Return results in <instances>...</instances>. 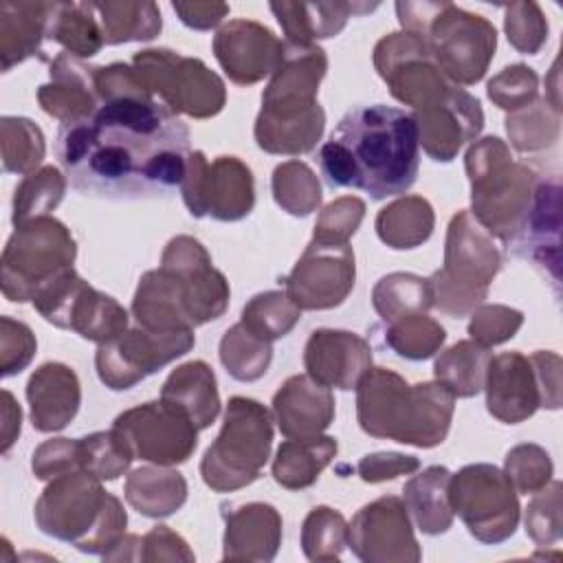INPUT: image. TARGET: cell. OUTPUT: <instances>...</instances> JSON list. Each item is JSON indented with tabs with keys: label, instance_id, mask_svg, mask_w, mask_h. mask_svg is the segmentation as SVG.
<instances>
[{
	"label": "cell",
	"instance_id": "6da1fadb",
	"mask_svg": "<svg viewBox=\"0 0 563 563\" xmlns=\"http://www.w3.org/2000/svg\"><path fill=\"white\" fill-rule=\"evenodd\" d=\"M55 154L70 185L110 200L156 198L180 187L189 128L156 97H121L62 123Z\"/></svg>",
	"mask_w": 563,
	"mask_h": 563
},
{
	"label": "cell",
	"instance_id": "7a4b0ae2",
	"mask_svg": "<svg viewBox=\"0 0 563 563\" xmlns=\"http://www.w3.org/2000/svg\"><path fill=\"white\" fill-rule=\"evenodd\" d=\"M420 143L409 112L385 103L352 108L319 150L330 187H352L374 200L405 194L418 176Z\"/></svg>",
	"mask_w": 563,
	"mask_h": 563
},
{
	"label": "cell",
	"instance_id": "3957f363",
	"mask_svg": "<svg viewBox=\"0 0 563 563\" xmlns=\"http://www.w3.org/2000/svg\"><path fill=\"white\" fill-rule=\"evenodd\" d=\"M455 411V396L438 380L409 385L387 367H369L356 385L358 427L380 440L418 449L444 442Z\"/></svg>",
	"mask_w": 563,
	"mask_h": 563
},
{
	"label": "cell",
	"instance_id": "277c9868",
	"mask_svg": "<svg viewBox=\"0 0 563 563\" xmlns=\"http://www.w3.org/2000/svg\"><path fill=\"white\" fill-rule=\"evenodd\" d=\"M37 528L79 552L103 556L123 534L128 515L121 501L86 471H70L48 479L35 501Z\"/></svg>",
	"mask_w": 563,
	"mask_h": 563
},
{
	"label": "cell",
	"instance_id": "5b68a950",
	"mask_svg": "<svg viewBox=\"0 0 563 563\" xmlns=\"http://www.w3.org/2000/svg\"><path fill=\"white\" fill-rule=\"evenodd\" d=\"M464 167L471 183L473 218L499 242L512 246L532 209L539 174L512 158L497 136L473 141Z\"/></svg>",
	"mask_w": 563,
	"mask_h": 563
},
{
	"label": "cell",
	"instance_id": "8992f818",
	"mask_svg": "<svg viewBox=\"0 0 563 563\" xmlns=\"http://www.w3.org/2000/svg\"><path fill=\"white\" fill-rule=\"evenodd\" d=\"M501 260L495 238L471 211H457L446 229L444 264L427 277L431 308L449 317L473 312L486 299L488 286L501 268Z\"/></svg>",
	"mask_w": 563,
	"mask_h": 563
},
{
	"label": "cell",
	"instance_id": "52a82bcc",
	"mask_svg": "<svg viewBox=\"0 0 563 563\" xmlns=\"http://www.w3.org/2000/svg\"><path fill=\"white\" fill-rule=\"evenodd\" d=\"M273 413L257 400L233 396L222 429L200 460L202 482L216 493L253 484L271 457Z\"/></svg>",
	"mask_w": 563,
	"mask_h": 563
},
{
	"label": "cell",
	"instance_id": "ba28073f",
	"mask_svg": "<svg viewBox=\"0 0 563 563\" xmlns=\"http://www.w3.org/2000/svg\"><path fill=\"white\" fill-rule=\"evenodd\" d=\"M77 244L57 218L42 216L15 224L2 251V295L9 301H31L35 290L73 268Z\"/></svg>",
	"mask_w": 563,
	"mask_h": 563
},
{
	"label": "cell",
	"instance_id": "9c48e42d",
	"mask_svg": "<svg viewBox=\"0 0 563 563\" xmlns=\"http://www.w3.org/2000/svg\"><path fill=\"white\" fill-rule=\"evenodd\" d=\"M132 68L174 114L209 119L224 108V81L198 57H185L169 48H145L132 57Z\"/></svg>",
	"mask_w": 563,
	"mask_h": 563
},
{
	"label": "cell",
	"instance_id": "30bf717a",
	"mask_svg": "<svg viewBox=\"0 0 563 563\" xmlns=\"http://www.w3.org/2000/svg\"><path fill=\"white\" fill-rule=\"evenodd\" d=\"M508 475L495 464H466L449 479V506L479 543H504L519 523V499Z\"/></svg>",
	"mask_w": 563,
	"mask_h": 563
},
{
	"label": "cell",
	"instance_id": "8fae6325",
	"mask_svg": "<svg viewBox=\"0 0 563 563\" xmlns=\"http://www.w3.org/2000/svg\"><path fill=\"white\" fill-rule=\"evenodd\" d=\"M420 40H424L433 62L455 86L477 84L497 48L493 22L453 2L438 4Z\"/></svg>",
	"mask_w": 563,
	"mask_h": 563
},
{
	"label": "cell",
	"instance_id": "7c38bea8",
	"mask_svg": "<svg viewBox=\"0 0 563 563\" xmlns=\"http://www.w3.org/2000/svg\"><path fill=\"white\" fill-rule=\"evenodd\" d=\"M31 303L48 323L73 330L95 343H103L128 330L125 308L114 297L92 288L75 268L40 286Z\"/></svg>",
	"mask_w": 563,
	"mask_h": 563
},
{
	"label": "cell",
	"instance_id": "4fadbf2b",
	"mask_svg": "<svg viewBox=\"0 0 563 563\" xmlns=\"http://www.w3.org/2000/svg\"><path fill=\"white\" fill-rule=\"evenodd\" d=\"M180 194L194 218L211 216L220 222H238L255 205L251 169L238 156H218L209 163L200 150L187 156Z\"/></svg>",
	"mask_w": 563,
	"mask_h": 563
},
{
	"label": "cell",
	"instance_id": "5bb4252c",
	"mask_svg": "<svg viewBox=\"0 0 563 563\" xmlns=\"http://www.w3.org/2000/svg\"><path fill=\"white\" fill-rule=\"evenodd\" d=\"M194 343V330L158 332L141 325L128 328L114 339L99 343L95 354L97 376L114 391L130 389L150 374L187 354Z\"/></svg>",
	"mask_w": 563,
	"mask_h": 563
},
{
	"label": "cell",
	"instance_id": "9a60e30c",
	"mask_svg": "<svg viewBox=\"0 0 563 563\" xmlns=\"http://www.w3.org/2000/svg\"><path fill=\"white\" fill-rule=\"evenodd\" d=\"M325 70L328 57L321 46L286 42L282 64L262 92V108L255 123L288 125L323 117L325 112L317 101V92Z\"/></svg>",
	"mask_w": 563,
	"mask_h": 563
},
{
	"label": "cell",
	"instance_id": "2e32d148",
	"mask_svg": "<svg viewBox=\"0 0 563 563\" xmlns=\"http://www.w3.org/2000/svg\"><path fill=\"white\" fill-rule=\"evenodd\" d=\"M112 429L121 435L134 460L161 466L187 462L198 446L196 424L161 398L125 409L114 418Z\"/></svg>",
	"mask_w": 563,
	"mask_h": 563
},
{
	"label": "cell",
	"instance_id": "e0dca14e",
	"mask_svg": "<svg viewBox=\"0 0 563 563\" xmlns=\"http://www.w3.org/2000/svg\"><path fill=\"white\" fill-rule=\"evenodd\" d=\"M374 68L394 99L413 112L440 101L455 84L438 68L424 40L400 31L389 33L374 46Z\"/></svg>",
	"mask_w": 563,
	"mask_h": 563
},
{
	"label": "cell",
	"instance_id": "ac0fdd59",
	"mask_svg": "<svg viewBox=\"0 0 563 563\" xmlns=\"http://www.w3.org/2000/svg\"><path fill=\"white\" fill-rule=\"evenodd\" d=\"M158 268L172 277L194 328L220 319L229 308V282L211 264V255L196 238H172L163 251Z\"/></svg>",
	"mask_w": 563,
	"mask_h": 563
},
{
	"label": "cell",
	"instance_id": "d6986e66",
	"mask_svg": "<svg viewBox=\"0 0 563 563\" xmlns=\"http://www.w3.org/2000/svg\"><path fill=\"white\" fill-rule=\"evenodd\" d=\"M356 264L352 246L310 240L292 271L284 277V292L301 310H330L354 288Z\"/></svg>",
	"mask_w": 563,
	"mask_h": 563
},
{
	"label": "cell",
	"instance_id": "ffe728a7",
	"mask_svg": "<svg viewBox=\"0 0 563 563\" xmlns=\"http://www.w3.org/2000/svg\"><path fill=\"white\" fill-rule=\"evenodd\" d=\"M347 545L365 563H418L422 559L407 506L396 495L378 497L352 517Z\"/></svg>",
	"mask_w": 563,
	"mask_h": 563
},
{
	"label": "cell",
	"instance_id": "44dd1931",
	"mask_svg": "<svg viewBox=\"0 0 563 563\" xmlns=\"http://www.w3.org/2000/svg\"><path fill=\"white\" fill-rule=\"evenodd\" d=\"M286 42L268 26L253 20H229L213 35V55L227 77L238 86H251L273 75L282 64Z\"/></svg>",
	"mask_w": 563,
	"mask_h": 563
},
{
	"label": "cell",
	"instance_id": "7402d4cb",
	"mask_svg": "<svg viewBox=\"0 0 563 563\" xmlns=\"http://www.w3.org/2000/svg\"><path fill=\"white\" fill-rule=\"evenodd\" d=\"M418 143L438 163H451L464 143L475 141L484 128V112L471 92L453 86L440 101L416 110Z\"/></svg>",
	"mask_w": 563,
	"mask_h": 563
},
{
	"label": "cell",
	"instance_id": "603a6c76",
	"mask_svg": "<svg viewBox=\"0 0 563 563\" xmlns=\"http://www.w3.org/2000/svg\"><path fill=\"white\" fill-rule=\"evenodd\" d=\"M303 367L319 385L350 391L372 367V347L356 332L319 328L306 341Z\"/></svg>",
	"mask_w": 563,
	"mask_h": 563
},
{
	"label": "cell",
	"instance_id": "cb8c5ba5",
	"mask_svg": "<svg viewBox=\"0 0 563 563\" xmlns=\"http://www.w3.org/2000/svg\"><path fill=\"white\" fill-rule=\"evenodd\" d=\"M515 253L530 260L559 292L561 284V183L559 176H541L532 209L521 235L512 244Z\"/></svg>",
	"mask_w": 563,
	"mask_h": 563
},
{
	"label": "cell",
	"instance_id": "d4e9b609",
	"mask_svg": "<svg viewBox=\"0 0 563 563\" xmlns=\"http://www.w3.org/2000/svg\"><path fill=\"white\" fill-rule=\"evenodd\" d=\"M486 409L506 424L528 420L541 407V389L530 356L521 352H501L490 356L486 380Z\"/></svg>",
	"mask_w": 563,
	"mask_h": 563
},
{
	"label": "cell",
	"instance_id": "484cf974",
	"mask_svg": "<svg viewBox=\"0 0 563 563\" xmlns=\"http://www.w3.org/2000/svg\"><path fill=\"white\" fill-rule=\"evenodd\" d=\"M273 422L286 440H312L334 420V396L308 374H295L273 396Z\"/></svg>",
	"mask_w": 563,
	"mask_h": 563
},
{
	"label": "cell",
	"instance_id": "4316f807",
	"mask_svg": "<svg viewBox=\"0 0 563 563\" xmlns=\"http://www.w3.org/2000/svg\"><path fill=\"white\" fill-rule=\"evenodd\" d=\"M282 545V515L264 501L224 510V561H273Z\"/></svg>",
	"mask_w": 563,
	"mask_h": 563
},
{
	"label": "cell",
	"instance_id": "83f0119b",
	"mask_svg": "<svg viewBox=\"0 0 563 563\" xmlns=\"http://www.w3.org/2000/svg\"><path fill=\"white\" fill-rule=\"evenodd\" d=\"M48 73L51 81L37 88V101L46 114L62 123H75L99 108L95 66H88L64 51L51 62Z\"/></svg>",
	"mask_w": 563,
	"mask_h": 563
},
{
	"label": "cell",
	"instance_id": "f1b7e54d",
	"mask_svg": "<svg viewBox=\"0 0 563 563\" xmlns=\"http://www.w3.org/2000/svg\"><path fill=\"white\" fill-rule=\"evenodd\" d=\"M31 424L42 433H55L68 427L81 405V385L73 367L64 363L40 365L26 383Z\"/></svg>",
	"mask_w": 563,
	"mask_h": 563
},
{
	"label": "cell",
	"instance_id": "f546056e",
	"mask_svg": "<svg viewBox=\"0 0 563 563\" xmlns=\"http://www.w3.org/2000/svg\"><path fill=\"white\" fill-rule=\"evenodd\" d=\"M286 42L310 46L314 40L334 37L347 24V18L374 11L378 2H271Z\"/></svg>",
	"mask_w": 563,
	"mask_h": 563
},
{
	"label": "cell",
	"instance_id": "4dcf8cb0",
	"mask_svg": "<svg viewBox=\"0 0 563 563\" xmlns=\"http://www.w3.org/2000/svg\"><path fill=\"white\" fill-rule=\"evenodd\" d=\"M161 400L180 409L198 431L213 424L220 413V394L213 369L205 361L178 365L161 387Z\"/></svg>",
	"mask_w": 563,
	"mask_h": 563
},
{
	"label": "cell",
	"instance_id": "1f68e13d",
	"mask_svg": "<svg viewBox=\"0 0 563 563\" xmlns=\"http://www.w3.org/2000/svg\"><path fill=\"white\" fill-rule=\"evenodd\" d=\"M51 2H0V66L9 73L31 55L40 53L46 37Z\"/></svg>",
	"mask_w": 563,
	"mask_h": 563
},
{
	"label": "cell",
	"instance_id": "d6a6232c",
	"mask_svg": "<svg viewBox=\"0 0 563 563\" xmlns=\"http://www.w3.org/2000/svg\"><path fill=\"white\" fill-rule=\"evenodd\" d=\"M123 495L143 517L161 519L174 515L185 504L187 482L169 466H139L128 475Z\"/></svg>",
	"mask_w": 563,
	"mask_h": 563
},
{
	"label": "cell",
	"instance_id": "836d02e7",
	"mask_svg": "<svg viewBox=\"0 0 563 563\" xmlns=\"http://www.w3.org/2000/svg\"><path fill=\"white\" fill-rule=\"evenodd\" d=\"M449 479L451 471L446 466H429L402 486L407 512L424 534H444L453 526Z\"/></svg>",
	"mask_w": 563,
	"mask_h": 563
},
{
	"label": "cell",
	"instance_id": "e575fe53",
	"mask_svg": "<svg viewBox=\"0 0 563 563\" xmlns=\"http://www.w3.org/2000/svg\"><path fill=\"white\" fill-rule=\"evenodd\" d=\"M132 317L136 325L147 330H194L172 277L161 268L147 271L141 277L132 299Z\"/></svg>",
	"mask_w": 563,
	"mask_h": 563
},
{
	"label": "cell",
	"instance_id": "d590c367",
	"mask_svg": "<svg viewBox=\"0 0 563 563\" xmlns=\"http://www.w3.org/2000/svg\"><path fill=\"white\" fill-rule=\"evenodd\" d=\"M336 449L339 444L332 435H319L312 440H286L275 453L273 477L288 490L308 488L334 460Z\"/></svg>",
	"mask_w": 563,
	"mask_h": 563
},
{
	"label": "cell",
	"instance_id": "8d00e7d4",
	"mask_svg": "<svg viewBox=\"0 0 563 563\" xmlns=\"http://www.w3.org/2000/svg\"><path fill=\"white\" fill-rule=\"evenodd\" d=\"M46 40L79 59L97 55L106 44L92 2H51Z\"/></svg>",
	"mask_w": 563,
	"mask_h": 563
},
{
	"label": "cell",
	"instance_id": "74e56055",
	"mask_svg": "<svg viewBox=\"0 0 563 563\" xmlns=\"http://www.w3.org/2000/svg\"><path fill=\"white\" fill-rule=\"evenodd\" d=\"M433 207L422 196H402L376 216V233L391 249H416L433 233Z\"/></svg>",
	"mask_w": 563,
	"mask_h": 563
},
{
	"label": "cell",
	"instance_id": "f35d334b",
	"mask_svg": "<svg viewBox=\"0 0 563 563\" xmlns=\"http://www.w3.org/2000/svg\"><path fill=\"white\" fill-rule=\"evenodd\" d=\"M490 356V347H484L473 339L457 341L435 358L433 376L455 398L477 396L484 389Z\"/></svg>",
	"mask_w": 563,
	"mask_h": 563
},
{
	"label": "cell",
	"instance_id": "ab89813d",
	"mask_svg": "<svg viewBox=\"0 0 563 563\" xmlns=\"http://www.w3.org/2000/svg\"><path fill=\"white\" fill-rule=\"evenodd\" d=\"M106 44L147 42L161 29V11L154 2H92Z\"/></svg>",
	"mask_w": 563,
	"mask_h": 563
},
{
	"label": "cell",
	"instance_id": "60d3db41",
	"mask_svg": "<svg viewBox=\"0 0 563 563\" xmlns=\"http://www.w3.org/2000/svg\"><path fill=\"white\" fill-rule=\"evenodd\" d=\"M372 303L385 323L424 312L431 308L429 279L413 273H389L376 282Z\"/></svg>",
	"mask_w": 563,
	"mask_h": 563
},
{
	"label": "cell",
	"instance_id": "b9f144b4",
	"mask_svg": "<svg viewBox=\"0 0 563 563\" xmlns=\"http://www.w3.org/2000/svg\"><path fill=\"white\" fill-rule=\"evenodd\" d=\"M271 341L253 334L242 321L231 325L220 339V361L224 369L240 383H253L262 378L271 365Z\"/></svg>",
	"mask_w": 563,
	"mask_h": 563
},
{
	"label": "cell",
	"instance_id": "7bdbcfd3",
	"mask_svg": "<svg viewBox=\"0 0 563 563\" xmlns=\"http://www.w3.org/2000/svg\"><path fill=\"white\" fill-rule=\"evenodd\" d=\"M506 132L515 150L539 152L556 143L561 132V114L545 99L537 97L532 103L506 117Z\"/></svg>",
	"mask_w": 563,
	"mask_h": 563
},
{
	"label": "cell",
	"instance_id": "ee69618b",
	"mask_svg": "<svg viewBox=\"0 0 563 563\" xmlns=\"http://www.w3.org/2000/svg\"><path fill=\"white\" fill-rule=\"evenodd\" d=\"M64 191H66V176L53 165H44L26 174L24 180L15 187L13 213H11L13 227L33 218L48 216L62 202Z\"/></svg>",
	"mask_w": 563,
	"mask_h": 563
},
{
	"label": "cell",
	"instance_id": "f6af8a7d",
	"mask_svg": "<svg viewBox=\"0 0 563 563\" xmlns=\"http://www.w3.org/2000/svg\"><path fill=\"white\" fill-rule=\"evenodd\" d=\"M271 187L275 202L290 216H310L321 205L319 178L301 161L279 163L273 172Z\"/></svg>",
	"mask_w": 563,
	"mask_h": 563
},
{
	"label": "cell",
	"instance_id": "bcb514c9",
	"mask_svg": "<svg viewBox=\"0 0 563 563\" xmlns=\"http://www.w3.org/2000/svg\"><path fill=\"white\" fill-rule=\"evenodd\" d=\"M2 169L7 174H31L42 163L46 143L42 130L26 117L0 119Z\"/></svg>",
	"mask_w": 563,
	"mask_h": 563
},
{
	"label": "cell",
	"instance_id": "7dc6e473",
	"mask_svg": "<svg viewBox=\"0 0 563 563\" xmlns=\"http://www.w3.org/2000/svg\"><path fill=\"white\" fill-rule=\"evenodd\" d=\"M444 339V328L424 312L394 319L385 328L387 347L407 361H424L433 356Z\"/></svg>",
	"mask_w": 563,
	"mask_h": 563
},
{
	"label": "cell",
	"instance_id": "c3c4849f",
	"mask_svg": "<svg viewBox=\"0 0 563 563\" xmlns=\"http://www.w3.org/2000/svg\"><path fill=\"white\" fill-rule=\"evenodd\" d=\"M345 545L347 521L339 510L330 506H317L306 515L301 526V550L308 561H339Z\"/></svg>",
	"mask_w": 563,
	"mask_h": 563
},
{
	"label": "cell",
	"instance_id": "681fc988",
	"mask_svg": "<svg viewBox=\"0 0 563 563\" xmlns=\"http://www.w3.org/2000/svg\"><path fill=\"white\" fill-rule=\"evenodd\" d=\"M301 319V308L295 306L284 290H266L251 297L242 310V323L264 341L286 336Z\"/></svg>",
	"mask_w": 563,
	"mask_h": 563
},
{
	"label": "cell",
	"instance_id": "f907efd6",
	"mask_svg": "<svg viewBox=\"0 0 563 563\" xmlns=\"http://www.w3.org/2000/svg\"><path fill=\"white\" fill-rule=\"evenodd\" d=\"M81 451V471L90 473L101 482H112L123 475L134 460L121 435L110 431H95L90 435L79 438Z\"/></svg>",
	"mask_w": 563,
	"mask_h": 563
},
{
	"label": "cell",
	"instance_id": "816d5d0a",
	"mask_svg": "<svg viewBox=\"0 0 563 563\" xmlns=\"http://www.w3.org/2000/svg\"><path fill=\"white\" fill-rule=\"evenodd\" d=\"M550 453L539 444H517L506 453L504 473L517 493L532 495L552 482Z\"/></svg>",
	"mask_w": 563,
	"mask_h": 563
},
{
	"label": "cell",
	"instance_id": "f5cc1de1",
	"mask_svg": "<svg viewBox=\"0 0 563 563\" xmlns=\"http://www.w3.org/2000/svg\"><path fill=\"white\" fill-rule=\"evenodd\" d=\"M561 482H550L541 490L532 493V499L526 508V534L537 545H554L563 534V515H561Z\"/></svg>",
	"mask_w": 563,
	"mask_h": 563
},
{
	"label": "cell",
	"instance_id": "db71d44e",
	"mask_svg": "<svg viewBox=\"0 0 563 563\" xmlns=\"http://www.w3.org/2000/svg\"><path fill=\"white\" fill-rule=\"evenodd\" d=\"M504 31L515 51L537 55L548 40V20L537 2H512L504 7Z\"/></svg>",
	"mask_w": 563,
	"mask_h": 563
},
{
	"label": "cell",
	"instance_id": "11a10c76",
	"mask_svg": "<svg viewBox=\"0 0 563 563\" xmlns=\"http://www.w3.org/2000/svg\"><path fill=\"white\" fill-rule=\"evenodd\" d=\"M523 325V312L501 303H479L471 312L468 334L484 347H493L512 339Z\"/></svg>",
	"mask_w": 563,
	"mask_h": 563
},
{
	"label": "cell",
	"instance_id": "9f6ffc18",
	"mask_svg": "<svg viewBox=\"0 0 563 563\" xmlns=\"http://www.w3.org/2000/svg\"><path fill=\"white\" fill-rule=\"evenodd\" d=\"M539 77L526 64H510L488 81V99L501 110H519L537 99Z\"/></svg>",
	"mask_w": 563,
	"mask_h": 563
},
{
	"label": "cell",
	"instance_id": "6f0895ef",
	"mask_svg": "<svg viewBox=\"0 0 563 563\" xmlns=\"http://www.w3.org/2000/svg\"><path fill=\"white\" fill-rule=\"evenodd\" d=\"M365 218V202L356 196H343L330 202L314 222L312 240L345 244Z\"/></svg>",
	"mask_w": 563,
	"mask_h": 563
},
{
	"label": "cell",
	"instance_id": "680465c9",
	"mask_svg": "<svg viewBox=\"0 0 563 563\" xmlns=\"http://www.w3.org/2000/svg\"><path fill=\"white\" fill-rule=\"evenodd\" d=\"M37 341L31 328L11 317H0V374H20L35 356Z\"/></svg>",
	"mask_w": 563,
	"mask_h": 563
},
{
	"label": "cell",
	"instance_id": "91938a15",
	"mask_svg": "<svg viewBox=\"0 0 563 563\" xmlns=\"http://www.w3.org/2000/svg\"><path fill=\"white\" fill-rule=\"evenodd\" d=\"M31 468L37 479H53V477L70 473V471H81L79 440L53 438V440L42 442L33 451Z\"/></svg>",
	"mask_w": 563,
	"mask_h": 563
},
{
	"label": "cell",
	"instance_id": "94428289",
	"mask_svg": "<svg viewBox=\"0 0 563 563\" xmlns=\"http://www.w3.org/2000/svg\"><path fill=\"white\" fill-rule=\"evenodd\" d=\"M420 468V460L416 455H405L396 451H378L367 453L356 464V473L367 484H380L387 479H396L398 475H411Z\"/></svg>",
	"mask_w": 563,
	"mask_h": 563
},
{
	"label": "cell",
	"instance_id": "6125c7cd",
	"mask_svg": "<svg viewBox=\"0 0 563 563\" xmlns=\"http://www.w3.org/2000/svg\"><path fill=\"white\" fill-rule=\"evenodd\" d=\"M187 541L167 526H154L141 541V561H194Z\"/></svg>",
	"mask_w": 563,
	"mask_h": 563
},
{
	"label": "cell",
	"instance_id": "be15d7a7",
	"mask_svg": "<svg viewBox=\"0 0 563 563\" xmlns=\"http://www.w3.org/2000/svg\"><path fill=\"white\" fill-rule=\"evenodd\" d=\"M530 363L537 374L541 389V407L559 409L561 407V356L554 352L539 350L530 354Z\"/></svg>",
	"mask_w": 563,
	"mask_h": 563
},
{
	"label": "cell",
	"instance_id": "e7e4bbea",
	"mask_svg": "<svg viewBox=\"0 0 563 563\" xmlns=\"http://www.w3.org/2000/svg\"><path fill=\"white\" fill-rule=\"evenodd\" d=\"M172 9L185 26L196 31H209L229 15L224 2H172Z\"/></svg>",
	"mask_w": 563,
	"mask_h": 563
},
{
	"label": "cell",
	"instance_id": "03108f58",
	"mask_svg": "<svg viewBox=\"0 0 563 563\" xmlns=\"http://www.w3.org/2000/svg\"><path fill=\"white\" fill-rule=\"evenodd\" d=\"M22 411L9 389H2V453L7 455L15 438L20 435Z\"/></svg>",
	"mask_w": 563,
	"mask_h": 563
}]
</instances>
